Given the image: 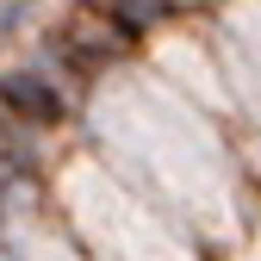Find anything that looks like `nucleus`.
<instances>
[{
  "label": "nucleus",
  "mask_w": 261,
  "mask_h": 261,
  "mask_svg": "<svg viewBox=\"0 0 261 261\" xmlns=\"http://www.w3.org/2000/svg\"><path fill=\"white\" fill-rule=\"evenodd\" d=\"M0 106H13L25 124H56L62 106H56V93L44 81H31V75H0Z\"/></svg>",
  "instance_id": "f257e3e1"
}]
</instances>
